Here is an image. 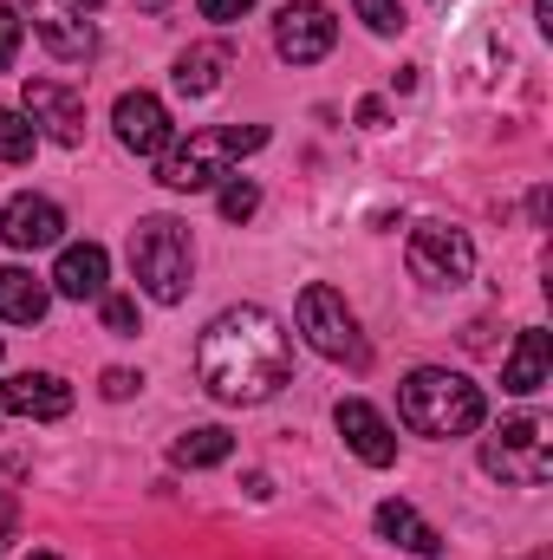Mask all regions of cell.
<instances>
[{"mask_svg": "<svg viewBox=\"0 0 553 560\" xmlns=\"http://www.w3.org/2000/svg\"><path fill=\"white\" fill-rule=\"evenodd\" d=\"M534 560H548V555H534Z\"/></svg>", "mask_w": 553, "mask_h": 560, "instance_id": "836d02e7", "label": "cell"}, {"mask_svg": "<svg viewBox=\"0 0 553 560\" xmlns=\"http://www.w3.org/2000/svg\"><path fill=\"white\" fill-rule=\"evenodd\" d=\"M352 7H358V20H365L372 33H385V39L404 26V7H398V0H352Z\"/></svg>", "mask_w": 553, "mask_h": 560, "instance_id": "cb8c5ba5", "label": "cell"}, {"mask_svg": "<svg viewBox=\"0 0 553 560\" xmlns=\"http://www.w3.org/2000/svg\"><path fill=\"white\" fill-rule=\"evenodd\" d=\"M248 7H255V0H196V13H202V20H215V26H235Z\"/></svg>", "mask_w": 553, "mask_h": 560, "instance_id": "484cf974", "label": "cell"}, {"mask_svg": "<svg viewBox=\"0 0 553 560\" xmlns=\"http://www.w3.org/2000/svg\"><path fill=\"white\" fill-rule=\"evenodd\" d=\"M299 332H306V346L319 352V359H339V365H365V332H358V313L345 306V293L339 287H326V280H313V287H299Z\"/></svg>", "mask_w": 553, "mask_h": 560, "instance_id": "5b68a950", "label": "cell"}, {"mask_svg": "<svg viewBox=\"0 0 553 560\" xmlns=\"http://www.w3.org/2000/svg\"><path fill=\"white\" fill-rule=\"evenodd\" d=\"M0 242H7L13 255L59 248V242H66V215H59V202H46V196H13V202L0 209Z\"/></svg>", "mask_w": 553, "mask_h": 560, "instance_id": "8fae6325", "label": "cell"}, {"mask_svg": "<svg viewBox=\"0 0 553 560\" xmlns=\"http://www.w3.org/2000/svg\"><path fill=\"white\" fill-rule=\"evenodd\" d=\"M98 306H105V332H118V339L138 332V300H131V293H105Z\"/></svg>", "mask_w": 553, "mask_h": 560, "instance_id": "603a6c76", "label": "cell"}, {"mask_svg": "<svg viewBox=\"0 0 553 560\" xmlns=\"http://www.w3.org/2000/svg\"><path fill=\"white\" fill-rule=\"evenodd\" d=\"M138 7H163V0H138Z\"/></svg>", "mask_w": 553, "mask_h": 560, "instance_id": "1f68e13d", "label": "cell"}, {"mask_svg": "<svg viewBox=\"0 0 553 560\" xmlns=\"http://www.w3.org/2000/svg\"><path fill=\"white\" fill-rule=\"evenodd\" d=\"M131 275L156 306H183L196 280V242L176 215H143L131 229Z\"/></svg>", "mask_w": 553, "mask_h": 560, "instance_id": "277c9868", "label": "cell"}, {"mask_svg": "<svg viewBox=\"0 0 553 560\" xmlns=\"http://www.w3.org/2000/svg\"><path fill=\"white\" fill-rule=\"evenodd\" d=\"M404 261H411V275L423 280V287H462V280L475 275V242H469V229L423 222V229H411Z\"/></svg>", "mask_w": 553, "mask_h": 560, "instance_id": "52a82bcc", "label": "cell"}, {"mask_svg": "<svg viewBox=\"0 0 553 560\" xmlns=\"http://www.w3.org/2000/svg\"><path fill=\"white\" fill-rule=\"evenodd\" d=\"M482 469L515 489H541L553 476V443L541 418H508L495 436H482Z\"/></svg>", "mask_w": 553, "mask_h": 560, "instance_id": "8992f818", "label": "cell"}, {"mask_svg": "<svg viewBox=\"0 0 553 560\" xmlns=\"http://www.w3.org/2000/svg\"><path fill=\"white\" fill-rule=\"evenodd\" d=\"M33 560H59V555H33Z\"/></svg>", "mask_w": 553, "mask_h": 560, "instance_id": "d6a6232c", "label": "cell"}, {"mask_svg": "<svg viewBox=\"0 0 553 560\" xmlns=\"http://www.w3.org/2000/svg\"><path fill=\"white\" fill-rule=\"evenodd\" d=\"M20 39H26V20H20V13H13L7 0H0V72H7L13 59H20Z\"/></svg>", "mask_w": 553, "mask_h": 560, "instance_id": "d4e9b609", "label": "cell"}, {"mask_svg": "<svg viewBox=\"0 0 553 560\" xmlns=\"http://www.w3.org/2000/svg\"><path fill=\"white\" fill-rule=\"evenodd\" d=\"M169 456H176V469H215V463L235 456V436H228L222 423H202V430H183Z\"/></svg>", "mask_w": 553, "mask_h": 560, "instance_id": "ffe728a7", "label": "cell"}, {"mask_svg": "<svg viewBox=\"0 0 553 560\" xmlns=\"http://www.w3.org/2000/svg\"><path fill=\"white\" fill-rule=\"evenodd\" d=\"M398 418L411 423L416 436H469V430H482L489 418V398H482V385L475 378H462V372H449V365H416L411 378L398 385Z\"/></svg>", "mask_w": 553, "mask_h": 560, "instance_id": "7a4b0ae2", "label": "cell"}, {"mask_svg": "<svg viewBox=\"0 0 553 560\" xmlns=\"http://www.w3.org/2000/svg\"><path fill=\"white\" fill-rule=\"evenodd\" d=\"M215 209H222V222H248V215L261 209V183H255V176H222Z\"/></svg>", "mask_w": 553, "mask_h": 560, "instance_id": "44dd1931", "label": "cell"}, {"mask_svg": "<svg viewBox=\"0 0 553 560\" xmlns=\"http://www.w3.org/2000/svg\"><path fill=\"white\" fill-rule=\"evenodd\" d=\"M46 287L59 300H105L111 293V255L98 242H66L59 261H52V275H46Z\"/></svg>", "mask_w": 553, "mask_h": 560, "instance_id": "5bb4252c", "label": "cell"}, {"mask_svg": "<svg viewBox=\"0 0 553 560\" xmlns=\"http://www.w3.org/2000/svg\"><path fill=\"white\" fill-rule=\"evenodd\" d=\"M72 7H79V13H85V7H105V0H72Z\"/></svg>", "mask_w": 553, "mask_h": 560, "instance_id": "4dcf8cb0", "label": "cell"}, {"mask_svg": "<svg viewBox=\"0 0 553 560\" xmlns=\"http://www.w3.org/2000/svg\"><path fill=\"white\" fill-rule=\"evenodd\" d=\"M268 143V125H215V131H196L189 143H169L156 156V183L176 189V196H196V189H215L228 176L235 156L261 150Z\"/></svg>", "mask_w": 553, "mask_h": 560, "instance_id": "3957f363", "label": "cell"}, {"mask_svg": "<svg viewBox=\"0 0 553 560\" xmlns=\"http://www.w3.org/2000/svg\"><path fill=\"white\" fill-rule=\"evenodd\" d=\"M196 378L215 405H268L293 378V339L268 306H228L196 346Z\"/></svg>", "mask_w": 553, "mask_h": 560, "instance_id": "6da1fadb", "label": "cell"}, {"mask_svg": "<svg viewBox=\"0 0 553 560\" xmlns=\"http://www.w3.org/2000/svg\"><path fill=\"white\" fill-rule=\"evenodd\" d=\"M26 118H33V131H46L52 143L79 150L85 143V92L52 85V79H26Z\"/></svg>", "mask_w": 553, "mask_h": 560, "instance_id": "9c48e42d", "label": "cell"}, {"mask_svg": "<svg viewBox=\"0 0 553 560\" xmlns=\"http://www.w3.org/2000/svg\"><path fill=\"white\" fill-rule=\"evenodd\" d=\"M52 306V287L33 275V268H0V319L13 326H39Z\"/></svg>", "mask_w": 553, "mask_h": 560, "instance_id": "e0dca14e", "label": "cell"}, {"mask_svg": "<svg viewBox=\"0 0 553 560\" xmlns=\"http://www.w3.org/2000/svg\"><path fill=\"white\" fill-rule=\"evenodd\" d=\"M339 46V20L326 0H286L274 20V52L286 66H319Z\"/></svg>", "mask_w": 553, "mask_h": 560, "instance_id": "ba28073f", "label": "cell"}, {"mask_svg": "<svg viewBox=\"0 0 553 560\" xmlns=\"http://www.w3.org/2000/svg\"><path fill=\"white\" fill-rule=\"evenodd\" d=\"M33 143H39L33 118H26V112H7V105H0V163H26V156H33Z\"/></svg>", "mask_w": 553, "mask_h": 560, "instance_id": "7402d4cb", "label": "cell"}, {"mask_svg": "<svg viewBox=\"0 0 553 560\" xmlns=\"http://www.w3.org/2000/svg\"><path fill=\"white\" fill-rule=\"evenodd\" d=\"M378 535H385V541H398V548H411V555H423V560L443 555V535L416 515L411 502H398V495H391V502H378Z\"/></svg>", "mask_w": 553, "mask_h": 560, "instance_id": "ac0fdd59", "label": "cell"}, {"mask_svg": "<svg viewBox=\"0 0 553 560\" xmlns=\"http://www.w3.org/2000/svg\"><path fill=\"white\" fill-rule=\"evenodd\" d=\"M534 13H541V26L553 33V0H534Z\"/></svg>", "mask_w": 553, "mask_h": 560, "instance_id": "f546056e", "label": "cell"}, {"mask_svg": "<svg viewBox=\"0 0 553 560\" xmlns=\"http://www.w3.org/2000/svg\"><path fill=\"white\" fill-rule=\"evenodd\" d=\"M143 378L138 372H125V365H111V372H105V378H98V392H105V398H111V405H125V398H131V392H138Z\"/></svg>", "mask_w": 553, "mask_h": 560, "instance_id": "4316f807", "label": "cell"}, {"mask_svg": "<svg viewBox=\"0 0 553 560\" xmlns=\"http://www.w3.org/2000/svg\"><path fill=\"white\" fill-rule=\"evenodd\" d=\"M385 118H391L385 98H358V125H365V131H385Z\"/></svg>", "mask_w": 553, "mask_h": 560, "instance_id": "f1b7e54d", "label": "cell"}, {"mask_svg": "<svg viewBox=\"0 0 553 560\" xmlns=\"http://www.w3.org/2000/svg\"><path fill=\"white\" fill-rule=\"evenodd\" d=\"M111 125H118V143L143 156V163H156L169 143H176V125H169V112H163V98H150V92H125L118 105H111Z\"/></svg>", "mask_w": 553, "mask_h": 560, "instance_id": "30bf717a", "label": "cell"}, {"mask_svg": "<svg viewBox=\"0 0 553 560\" xmlns=\"http://www.w3.org/2000/svg\"><path fill=\"white\" fill-rule=\"evenodd\" d=\"M26 20H33V33L46 39V52L66 59V66L98 52V33H92V20H85L72 0H26Z\"/></svg>", "mask_w": 553, "mask_h": 560, "instance_id": "7c38bea8", "label": "cell"}, {"mask_svg": "<svg viewBox=\"0 0 553 560\" xmlns=\"http://www.w3.org/2000/svg\"><path fill=\"white\" fill-rule=\"evenodd\" d=\"M332 423H339V436H345V450L365 463V469H391L398 463V436H391V423L378 418L365 398H339V411H332Z\"/></svg>", "mask_w": 553, "mask_h": 560, "instance_id": "9a60e30c", "label": "cell"}, {"mask_svg": "<svg viewBox=\"0 0 553 560\" xmlns=\"http://www.w3.org/2000/svg\"><path fill=\"white\" fill-rule=\"evenodd\" d=\"M13 535H20V495H13V489H0V555L13 548Z\"/></svg>", "mask_w": 553, "mask_h": 560, "instance_id": "83f0119b", "label": "cell"}, {"mask_svg": "<svg viewBox=\"0 0 553 560\" xmlns=\"http://www.w3.org/2000/svg\"><path fill=\"white\" fill-rule=\"evenodd\" d=\"M0 411L7 418H33V423H59L72 411V385L59 372H13L0 385Z\"/></svg>", "mask_w": 553, "mask_h": 560, "instance_id": "4fadbf2b", "label": "cell"}, {"mask_svg": "<svg viewBox=\"0 0 553 560\" xmlns=\"http://www.w3.org/2000/svg\"><path fill=\"white\" fill-rule=\"evenodd\" d=\"M553 372V339L541 326H528L521 339H515V352H508V365H502V392H515V398H534L541 385H548Z\"/></svg>", "mask_w": 553, "mask_h": 560, "instance_id": "2e32d148", "label": "cell"}, {"mask_svg": "<svg viewBox=\"0 0 553 560\" xmlns=\"http://www.w3.org/2000/svg\"><path fill=\"white\" fill-rule=\"evenodd\" d=\"M228 66H235V52H228V46H189V52L176 59V72H169V79H176V92H183V98H209V92L222 85V72H228Z\"/></svg>", "mask_w": 553, "mask_h": 560, "instance_id": "d6986e66", "label": "cell"}]
</instances>
